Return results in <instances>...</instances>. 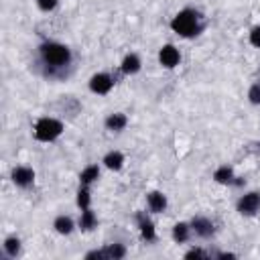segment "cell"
<instances>
[{
	"label": "cell",
	"mask_w": 260,
	"mask_h": 260,
	"mask_svg": "<svg viewBox=\"0 0 260 260\" xmlns=\"http://www.w3.org/2000/svg\"><path fill=\"white\" fill-rule=\"evenodd\" d=\"M138 228H140V236L146 242H152L154 240V225H152V221L144 213H138Z\"/></svg>",
	"instance_id": "obj_9"
},
{
	"label": "cell",
	"mask_w": 260,
	"mask_h": 260,
	"mask_svg": "<svg viewBox=\"0 0 260 260\" xmlns=\"http://www.w3.org/2000/svg\"><path fill=\"white\" fill-rule=\"evenodd\" d=\"M98 177H100V169H98L95 165H89V167H85V169L81 171L79 181H81V185H89V183H93Z\"/></svg>",
	"instance_id": "obj_15"
},
{
	"label": "cell",
	"mask_w": 260,
	"mask_h": 260,
	"mask_svg": "<svg viewBox=\"0 0 260 260\" xmlns=\"http://www.w3.org/2000/svg\"><path fill=\"white\" fill-rule=\"evenodd\" d=\"M191 228L195 230L197 236L201 238H209L213 234V223L207 219V217H193L191 219Z\"/></svg>",
	"instance_id": "obj_8"
},
{
	"label": "cell",
	"mask_w": 260,
	"mask_h": 260,
	"mask_svg": "<svg viewBox=\"0 0 260 260\" xmlns=\"http://www.w3.org/2000/svg\"><path fill=\"white\" fill-rule=\"evenodd\" d=\"M148 207H150V211H154V213L165 211V207H167V197H165L160 191L148 193Z\"/></svg>",
	"instance_id": "obj_10"
},
{
	"label": "cell",
	"mask_w": 260,
	"mask_h": 260,
	"mask_svg": "<svg viewBox=\"0 0 260 260\" xmlns=\"http://www.w3.org/2000/svg\"><path fill=\"white\" fill-rule=\"evenodd\" d=\"M63 132V124L55 118H41L35 126V138L41 142H51Z\"/></svg>",
	"instance_id": "obj_3"
},
{
	"label": "cell",
	"mask_w": 260,
	"mask_h": 260,
	"mask_svg": "<svg viewBox=\"0 0 260 260\" xmlns=\"http://www.w3.org/2000/svg\"><path fill=\"white\" fill-rule=\"evenodd\" d=\"M104 254H106L108 260H120V258H124L126 250H124L122 244H110V246L104 248Z\"/></svg>",
	"instance_id": "obj_18"
},
{
	"label": "cell",
	"mask_w": 260,
	"mask_h": 260,
	"mask_svg": "<svg viewBox=\"0 0 260 260\" xmlns=\"http://www.w3.org/2000/svg\"><path fill=\"white\" fill-rule=\"evenodd\" d=\"M185 258H207V254H205L203 250L195 248V250H189V252L185 254Z\"/></svg>",
	"instance_id": "obj_25"
},
{
	"label": "cell",
	"mask_w": 260,
	"mask_h": 260,
	"mask_svg": "<svg viewBox=\"0 0 260 260\" xmlns=\"http://www.w3.org/2000/svg\"><path fill=\"white\" fill-rule=\"evenodd\" d=\"M250 43L254 47H260V26H254L252 32H250Z\"/></svg>",
	"instance_id": "obj_23"
},
{
	"label": "cell",
	"mask_w": 260,
	"mask_h": 260,
	"mask_svg": "<svg viewBox=\"0 0 260 260\" xmlns=\"http://www.w3.org/2000/svg\"><path fill=\"white\" fill-rule=\"evenodd\" d=\"M53 225H55V230H57L59 234H71V232H73V219L67 217V215H59Z\"/></svg>",
	"instance_id": "obj_17"
},
{
	"label": "cell",
	"mask_w": 260,
	"mask_h": 260,
	"mask_svg": "<svg viewBox=\"0 0 260 260\" xmlns=\"http://www.w3.org/2000/svg\"><path fill=\"white\" fill-rule=\"evenodd\" d=\"M4 252H6L10 258H14V256L20 252V242H18V238H6V242H4Z\"/></svg>",
	"instance_id": "obj_20"
},
{
	"label": "cell",
	"mask_w": 260,
	"mask_h": 260,
	"mask_svg": "<svg viewBox=\"0 0 260 260\" xmlns=\"http://www.w3.org/2000/svg\"><path fill=\"white\" fill-rule=\"evenodd\" d=\"M260 209V195L258 193H246L244 197H240L238 201V211L242 215H254Z\"/></svg>",
	"instance_id": "obj_4"
},
{
	"label": "cell",
	"mask_w": 260,
	"mask_h": 260,
	"mask_svg": "<svg viewBox=\"0 0 260 260\" xmlns=\"http://www.w3.org/2000/svg\"><path fill=\"white\" fill-rule=\"evenodd\" d=\"M171 28L181 35V37H193L199 32V14L195 10H181L173 20H171Z\"/></svg>",
	"instance_id": "obj_2"
},
{
	"label": "cell",
	"mask_w": 260,
	"mask_h": 260,
	"mask_svg": "<svg viewBox=\"0 0 260 260\" xmlns=\"http://www.w3.org/2000/svg\"><path fill=\"white\" fill-rule=\"evenodd\" d=\"M213 179H215L217 183H223V185L232 183V181H234V171H232V167H228V165L219 167V169L213 173Z\"/></svg>",
	"instance_id": "obj_16"
},
{
	"label": "cell",
	"mask_w": 260,
	"mask_h": 260,
	"mask_svg": "<svg viewBox=\"0 0 260 260\" xmlns=\"http://www.w3.org/2000/svg\"><path fill=\"white\" fill-rule=\"evenodd\" d=\"M59 0H37V4L41 6V10H53L57 6Z\"/></svg>",
	"instance_id": "obj_24"
},
{
	"label": "cell",
	"mask_w": 260,
	"mask_h": 260,
	"mask_svg": "<svg viewBox=\"0 0 260 260\" xmlns=\"http://www.w3.org/2000/svg\"><path fill=\"white\" fill-rule=\"evenodd\" d=\"M248 98H250V102H252V104H260V83H254V85L250 87Z\"/></svg>",
	"instance_id": "obj_22"
},
{
	"label": "cell",
	"mask_w": 260,
	"mask_h": 260,
	"mask_svg": "<svg viewBox=\"0 0 260 260\" xmlns=\"http://www.w3.org/2000/svg\"><path fill=\"white\" fill-rule=\"evenodd\" d=\"M77 205H79L81 209H87V207H89V191L85 189V185L77 191Z\"/></svg>",
	"instance_id": "obj_21"
},
{
	"label": "cell",
	"mask_w": 260,
	"mask_h": 260,
	"mask_svg": "<svg viewBox=\"0 0 260 260\" xmlns=\"http://www.w3.org/2000/svg\"><path fill=\"white\" fill-rule=\"evenodd\" d=\"M104 162H106V167H108L110 171H118V169H122L124 154L118 152V150H112V152H108V154L104 156Z\"/></svg>",
	"instance_id": "obj_13"
},
{
	"label": "cell",
	"mask_w": 260,
	"mask_h": 260,
	"mask_svg": "<svg viewBox=\"0 0 260 260\" xmlns=\"http://www.w3.org/2000/svg\"><path fill=\"white\" fill-rule=\"evenodd\" d=\"M12 181L18 187H30L32 181H35V171L28 169V167H16L12 171Z\"/></svg>",
	"instance_id": "obj_7"
},
{
	"label": "cell",
	"mask_w": 260,
	"mask_h": 260,
	"mask_svg": "<svg viewBox=\"0 0 260 260\" xmlns=\"http://www.w3.org/2000/svg\"><path fill=\"white\" fill-rule=\"evenodd\" d=\"M85 258H87V260H91V258L102 260V258H106V254H104V250H93V252H87V254H85Z\"/></svg>",
	"instance_id": "obj_26"
},
{
	"label": "cell",
	"mask_w": 260,
	"mask_h": 260,
	"mask_svg": "<svg viewBox=\"0 0 260 260\" xmlns=\"http://www.w3.org/2000/svg\"><path fill=\"white\" fill-rule=\"evenodd\" d=\"M126 116L124 114H110L108 118H106V128L108 130H114V132H120L124 126H126Z\"/></svg>",
	"instance_id": "obj_12"
},
{
	"label": "cell",
	"mask_w": 260,
	"mask_h": 260,
	"mask_svg": "<svg viewBox=\"0 0 260 260\" xmlns=\"http://www.w3.org/2000/svg\"><path fill=\"white\" fill-rule=\"evenodd\" d=\"M114 85V79L108 75V73H95L91 79H89V89L93 93H108Z\"/></svg>",
	"instance_id": "obj_5"
},
{
	"label": "cell",
	"mask_w": 260,
	"mask_h": 260,
	"mask_svg": "<svg viewBox=\"0 0 260 260\" xmlns=\"http://www.w3.org/2000/svg\"><path fill=\"white\" fill-rule=\"evenodd\" d=\"M173 240L179 242V244L187 242V240H189V225H187V223H177V225L173 228Z\"/></svg>",
	"instance_id": "obj_19"
},
{
	"label": "cell",
	"mask_w": 260,
	"mask_h": 260,
	"mask_svg": "<svg viewBox=\"0 0 260 260\" xmlns=\"http://www.w3.org/2000/svg\"><path fill=\"white\" fill-rule=\"evenodd\" d=\"M95 223H98V217H95V213L87 207V209H81V217H79V228L83 230V232H89V230H93L95 228Z\"/></svg>",
	"instance_id": "obj_11"
},
{
	"label": "cell",
	"mask_w": 260,
	"mask_h": 260,
	"mask_svg": "<svg viewBox=\"0 0 260 260\" xmlns=\"http://www.w3.org/2000/svg\"><path fill=\"white\" fill-rule=\"evenodd\" d=\"M158 61H160V65H162V67L173 69L175 65H179L181 55H179V51H177L173 45H165V47L160 49V53H158Z\"/></svg>",
	"instance_id": "obj_6"
},
{
	"label": "cell",
	"mask_w": 260,
	"mask_h": 260,
	"mask_svg": "<svg viewBox=\"0 0 260 260\" xmlns=\"http://www.w3.org/2000/svg\"><path fill=\"white\" fill-rule=\"evenodd\" d=\"M138 69H140V59H138L134 53L126 55L124 61H122V71L128 73V75H132V73H136Z\"/></svg>",
	"instance_id": "obj_14"
},
{
	"label": "cell",
	"mask_w": 260,
	"mask_h": 260,
	"mask_svg": "<svg viewBox=\"0 0 260 260\" xmlns=\"http://www.w3.org/2000/svg\"><path fill=\"white\" fill-rule=\"evenodd\" d=\"M39 57H41V63L49 69V73L63 71L71 65V51L61 43H53V41L43 43L39 47Z\"/></svg>",
	"instance_id": "obj_1"
}]
</instances>
